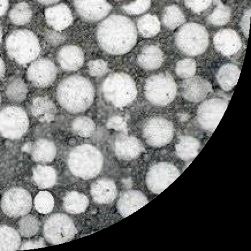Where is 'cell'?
<instances>
[{"instance_id": "6da1fadb", "label": "cell", "mask_w": 251, "mask_h": 251, "mask_svg": "<svg viewBox=\"0 0 251 251\" xmlns=\"http://www.w3.org/2000/svg\"><path fill=\"white\" fill-rule=\"evenodd\" d=\"M96 34L100 48L113 55L127 53L137 41V30L134 23L121 15H112L104 19L99 25Z\"/></svg>"}, {"instance_id": "7a4b0ae2", "label": "cell", "mask_w": 251, "mask_h": 251, "mask_svg": "<svg viewBox=\"0 0 251 251\" xmlns=\"http://www.w3.org/2000/svg\"><path fill=\"white\" fill-rule=\"evenodd\" d=\"M56 96L58 103L71 113L84 112L93 104L95 91L88 78L75 75L66 77L59 82Z\"/></svg>"}, {"instance_id": "3957f363", "label": "cell", "mask_w": 251, "mask_h": 251, "mask_svg": "<svg viewBox=\"0 0 251 251\" xmlns=\"http://www.w3.org/2000/svg\"><path fill=\"white\" fill-rule=\"evenodd\" d=\"M103 154L97 148L90 144H82L71 151L68 164L71 173L82 179L97 176L103 166Z\"/></svg>"}, {"instance_id": "277c9868", "label": "cell", "mask_w": 251, "mask_h": 251, "mask_svg": "<svg viewBox=\"0 0 251 251\" xmlns=\"http://www.w3.org/2000/svg\"><path fill=\"white\" fill-rule=\"evenodd\" d=\"M102 94L105 100L115 107L123 108L130 104L137 95L136 84L130 75L116 72L103 82Z\"/></svg>"}, {"instance_id": "5b68a950", "label": "cell", "mask_w": 251, "mask_h": 251, "mask_svg": "<svg viewBox=\"0 0 251 251\" xmlns=\"http://www.w3.org/2000/svg\"><path fill=\"white\" fill-rule=\"evenodd\" d=\"M5 49L9 57L21 65L34 61L41 51L37 36L28 29H19L12 32L6 39Z\"/></svg>"}, {"instance_id": "8992f818", "label": "cell", "mask_w": 251, "mask_h": 251, "mask_svg": "<svg viewBox=\"0 0 251 251\" xmlns=\"http://www.w3.org/2000/svg\"><path fill=\"white\" fill-rule=\"evenodd\" d=\"M175 44L183 54L197 57L205 52L209 45L206 28L196 23L183 25L175 35Z\"/></svg>"}, {"instance_id": "52a82bcc", "label": "cell", "mask_w": 251, "mask_h": 251, "mask_svg": "<svg viewBox=\"0 0 251 251\" xmlns=\"http://www.w3.org/2000/svg\"><path fill=\"white\" fill-rule=\"evenodd\" d=\"M177 85L172 75L161 73L148 79L144 87L145 97L151 103L166 106L176 97Z\"/></svg>"}, {"instance_id": "ba28073f", "label": "cell", "mask_w": 251, "mask_h": 251, "mask_svg": "<svg viewBox=\"0 0 251 251\" xmlns=\"http://www.w3.org/2000/svg\"><path fill=\"white\" fill-rule=\"evenodd\" d=\"M29 124L27 112L22 107L10 105L0 111V134L6 139H21L27 133Z\"/></svg>"}, {"instance_id": "9c48e42d", "label": "cell", "mask_w": 251, "mask_h": 251, "mask_svg": "<svg viewBox=\"0 0 251 251\" xmlns=\"http://www.w3.org/2000/svg\"><path fill=\"white\" fill-rule=\"evenodd\" d=\"M44 234L46 240L53 245L69 242L77 234V229L71 218L64 214H52L44 225Z\"/></svg>"}, {"instance_id": "30bf717a", "label": "cell", "mask_w": 251, "mask_h": 251, "mask_svg": "<svg viewBox=\"0 0 251 251\" xmlns=\"http://www.w3.org/2000/svg\"><path fill=\"white\" fill-rule=\"evenodd\" d=\"M175 133L172 122L163 117H151L145 122L143 137L147 144L153 148L166 146L173 140Z\"/></svg>"}, {"instance_id": "8fae6325", "label": "cell", "mask_w": 251, "mask_h": 251, "mask_svg": "<svg viewBox=\"0 0 251 251\" xmlns=\"http://www.w3.org/2000/svg\"><path fill=\"white\" fill-rule=\"evenodd\" d=\"M179 170L174 164L160 162L149 170L146 177L147 187L151 193L160 194L179 177Z\"/></svg>"}, {"instance_id": "7c38bea8", "label": "cell", "mask_w": 251, "mask_h": 251, "mask_svg": "<svg viewBox=\"0 0 251 251\" xmlns=\"http://www.w3.org/2000/svg\"><path fill=\"white\" fill-rule=\"evenodd\" d=\"M228 105L225 99L211 98L204 100L197 112V120L204 130L210 133L216 129Z\"/></svg>"}, {"instance_id": "4fadbf2b", "label": "cell", "mask_w": 251, "mask_h": 251, "mask_svg": "<svg viewBox=\"0 0 251 251\" xmlns=\"http://www.w3.org/2000/svg\"><path fill=\"white\" fill-rule=\"evenodd\" d=\"M32 205V198L22 187H13L6 191L1 200V209L6 216L18 218L27 215Z\"/></svg>"}, {"instance_id": "5bb4252c", "label": "cell", "mask_w": 251, "mask_h": 251, "mask_svg": "<svg viewBox=\"0 0 251 251\" xmlns=\"http://www.w3.org/2000/svg\"><path fill=\"white\" fill-rule=\"evenodd\" d=\"M57 73V67L50 59L40 58L31 62L27 71V76L35 87L45 88L53 83Z\"/></svg>"}, {"instance_id": "9a60e30c", "label": "cell", "mask_w": 251, "mask_h": 251, "mask_svg": "<svg viewBox=\"0 0 251 251\" xmlns=\"http://www.w3.org/2000/svg\"><path fill=\"white\" fill-rule=\"evenodd\" d=\"M73 3L79 17L89 23L103 21L112 9L106 0H73Z\"/></svg>"}, {"instance_id": "2e32d148", "label": "cell", "mask_w": 251, "mask_h": 251, "mask_svg": "<svg viewBox=\"0 0 251 251\" xmlns=\"http://www.w3.org/2000/svg\"><path fill=\"white\" fill-rule=\"evenodd\" d=\"M180 92L185 100L197 103L205 100L212 92V87L206 79L194 75L181 82Z\"/></svg>"}, {"instance_id": "e0dca14e", "label": "cell", "mask_w": 251, "mask_h": 251, "mask_svg": "<svg viewBox=\"0 0 251 251\" xmlns=\"http://www.w3.org/2000/svg\"><path fill=\"white\" fill-rule=\"evenodd\" d=\"M216 50L225 57H232L240 50L242 39L238 33L232 29H221L213 39Z\"/></svg>"}, {"instance_id": "ac0fdd59", "label": "cell", "mask_w": 251, "mask_h": 251, "mask_svg": "<svg viewBox=\"0 0 251 251\" xmlns=\"http://www.w3.org/2000/svg\"><path fill=\"white\" fill-rule=\"evenodd\" d=\"M114 151L117 157L122 160H132L139 157L143 151V145L137 138L124 133L116 138Z\"/></svg>"}, {"instance_id": "d6986e66", "label": "cell", "mask_w": 251, "mask_h": 251, "mask_svg": "<svg viewBox=\"0 0 251 251\" xmlns=\"http://www.w3.org/2000/svg\"><path fill=\"white\" fill-rule=\"evenodd\" d=\"M45 16L50 27L57 31L67 29L74 21L71 9L65 4L55 5L46 9Z\"/></svg>"}, {"instance_id": "ffe728a7", "label": "cell", "mask_w": 251, "mask_h": 251, "mask_svg": "<svg viewBox=\"0 0 251 251\" xmlns=\"http://www.w3.org/2000/svg\"><path fill=\"white\" fill-rule=\"evenodd\" d=\"M57 58L59 65L65 72L78 71L85 62L83 51L75 45H67L61 48Z\"/></svg>"}, {"instance_id": "44dd1931", "label": "cell", "mask_w": 251, "mask_h": 251, "mask_svg": "<svg viewBox=\"0 0 251 251\" xmlns=\"http://www.w3.org/2000/svg\"><path fill=\"white\" fill-rule=\"evenodd\" d=\"M148 203L147 197L140 191L129 190L122 194L118 201V212L127 217Z\"/></svg>"}, {"instance_id": "7402d4cb", "label": "cell", "mask_w": 251, "mask_h": 251, "mask_svg": "<svg viewBox=\"0 0 251 251\" xmlns=\"http://www.w3.org/2000/svg\"><path fill=\"white\" fill-rule=\"evenodd\" d=\"M164 61V52L156 45L145 46L137 58L138 65L144 70L149 71H155L160 68Z\"/></svg>"}, {"instance_id": "603a6c76", "label": "cell", "mask_w": 251, "mask_h": 251, "mask_svg": "<svg viewBox=\"0 0 251 251\" xmlns=\"http://www.w3.org/2000/svg\"><path fill=\"white\" fill-rule=\"evenodd\" d=\"M91 194L96 202L99 204L110 203L116 199L118 190L113 180L103 178L92 184Z\"/></svg>"}, {"instance_id": "cb8c5ba5", "label": "cell", "mask_w": 251, "mask_h": 251, "mask_svg": "<svg viewBox=\"0 0 251 251\" xmlns=\"http://www.w3.org/2000/svg\"><path fill=\"white\" fill-rule=\"evenodd\" d=\"M29 110L35 118L42 122H50L54 120L57 107L50 99L46 97H38L32 99Z\"/></svg>"}, {"instance_id": "d4e9b609", "label": "cell", "mask_w": 251, "mask_h": 251, "mask_svg": "<svg viewBox=\"0 0 251 251\" xmlns=\"http://www.w3.org/2000/svg\"><path fill=\"white\" fill-rule=\"evenodd\" d=\"M57 147L53 142L46 139L36 141L32 145L31 156L36 163H51L57 156Z\"/></svg>"}, {"instance_id": "484cf974", "label": "cell", "mask_w": 251, "mask_h": 251, "mask_svg": "<svg viewBox=\"0 0 251 251\" xmlns=\"http://www.w3.org/2000/svg\"><path fill=\"white\" fill-rule=\"evenodd\" d=\"M240 72L239 68L236 65L227 64L222 66L216 76L220 87L226 91L232 90L239 80Z\"/></svg>"}, {"instance_id": "4316f807", "label": "cell", "mask_w": 251, "mask_h": 251, "mask_svg": "<svg viewBox=\"0 0 251 251\" xmlns=\"http://www.w3.org/2000/svg\"><path fill=\"white\" fill-rule=\"evenodd\" d=\"M201 147L200 141L197 138L188 135L180 137L176 145V152L181 160L188 161L196 157Z\"/></svg>"}, {"instance_id": "83f0119b", "label": "cell", "mask_w": 251, "mask_h": 251, "mask_svg": "<svg viewBox=\"0 0 251 251\" xmlns=\"http://www.w3.org/2000/svg\"><path fill=\"white\" fill-rule=\"evenodd\" d=\"M28 92L27 85L21 78L12 77L6 82L5 94L9 100L21 103L27 98Z\"/></svg>"}, {"instance_id": "f1b7e54d", "label": "cell", "mask_w": 251, "mask_h": 251, "mask_svg": "<svg viewBox=\"0 0 251 251\" xmlns=\"http://www.w3.org/2000/svg\"><path fill=\"white\" fill-rule=\"evenodd\" d=\"M32 176L36 186L42 188L53 187L57 181V174L54 168L44 165L35 167Z\"/></svg>"}, {"instance_id": "f546056e", "label": "cell", "mask_w": 251, "mask_h": 251, "mask_svg": "<svg viewBox=\"0 0 251 251\" xmlns=\"http://www.w3.org/2000/svg\"><path fill=\"white\" fill-rule=\"evenodd\" d=\"M89 204V200L84 194L72 191L66 195L64 199V207L68 213L77 214L84 212Z\"/></svg>"}, {"instance_id": "4dcf8cb0", "label": "cell", "mask_w": 251, "mask_h": 251, "mask_svg": "<svg viewBox=\"0 0 251 251\" xmlns=\"http://www.w3.org/2000/svg\"><path fill=\"white\" fill-rule=\"evenodd\" d=\"M21 246V236L17 231L8 226H0V251H17Z\"/></svg>"}, {"instance_id": "1f68e13d", "label": "cell", "mask_w": 251, "mask_h": 251, "mask_svg": "<svg viewBox=\"0 0 251 251\" xmlns=\"http://www.w3.org/2000/svg\"><path fill=\"white\" fill-rule=\"evenodd\" d=\"M137 28L140 34L144 38H152L159 33L160 22L156 16L148 14L138 19Z\"/></svg>"}, {"instance_id": "d6a6232c", "label": "cell", "mask_w": 251, "mask_h": 251, "mask_svg": "<svg viewBox=\"0 0 251 251\" xmlns=\"http://www.w3.org/2000/svg\"><path fill=\"white\" fill-rule=\"evenodd\" d=\"M185 22H186V16L179 6L176 5H170L165 8L163 22L167 28L176 29L183 25Z\"/></svg>"}, {"instance_id": "836d02e7", "label": "cell", "mask_w": 251, "mask_h": 251, "mask_svg": "<svg viewBox=\"0 0 251 251\" xmlns=\"http://www.w3.org/2000/svg\"><path fill=\"white\" fill-rule=\"evenodd\" d=\"M216 7L208 16L207 21L209 24L216 26L226 25L231 17V9L228 6L225 5L220 0H213Z\"/></svg>"}, {"instance_id": "e575fe53", "label": "cell", "mask_w": 251, "mask_h": 251, "mask_svg": "<svg viewBox=\"0 0 251 251\" xmlns=\"http://www.w3.org/2000/svg\"><path fill=\"white\" fill-rule=\"evenodd\" d=\"M32 16L31 6L22 2L16 4L9 13V18L13 24L23 25L30 22Z\"/></svg>"}, {"instance_id": "d590c367", "label": "cell", "mask_w": 251, "mask_h": 251, "mask_svg": "<svg viewBox=\"0 0 251 251\" xmlns=\"http://www.w3.org/2000/svg\"><path fill=\"white\" fill-rule=\"evenodd\" d=\"M72 128L75 134L81 137L88 138L94 133L96 125L91 118L80 117L73 121Z\"/></svg>"}, {"instance_id": "8d00e7d4", "label": "cell", "mask_w": 251, "mask_h": 251, "mask_svg": "<svg viewBox=\"0 0 251 251\" xmlns=\"http://www.w3.org/2000/svg\"><path fill=\"white\" fill-rule=\"evenodd\" d=\"M40 221L35 216L25 215L20 220L18 229L20 234L24 237H31L40 229Z\"/></svg>"}, {"instance_id": "74e56055", "label": "cell", "mask_w": 251, "mask_h": 251, "mask_svg": "<svg viewBox=\"0 0 251 251\" xmlns=\"http://www.w3.org/2000/svg\"><path fill=\"white\" fill-rule=\"evenodd\" d=\"M34 205L39 213L43 214H48L53 210L54 198L48 191H41L35 198Z\"/></svg>"}, {"instance_id": "f35d334b", "label": "cell", "mask_w": 251, "mask_h": 251, "mask_svg": "<svg viewBox=\"0 0 251 251\" xmlns=\"http://www.w3.org/2000/svg\"><path fill=\"white\" fill-rule=\"evenodd\" d=\"M176 74L178 77L186 79L194 76L197 71V64L194 59L185 58L181 59L176 65Z\"/></svg>"}, {"instance_id": "ab89813d", "label": "cell", "mask_w": 251, "mask_h": 251, "mask_svg": "<svg viewBox=\"0 0 251 251\" xmlns=\"http://www.w3.org/2000/svg\"><path fill=\"white\" fill-rule=\"evenodd\" d=\"M151 4V0H135L130 4L124 5L122 9L128 15L137 16L147 11Z\"/></svg>"}, {"instance_id": "60d3db41", "label": "cell", "mask_w": 251, "mask_h": 251, "mask_svg": "<svg viewBox=\"0 0 251 251\" xmlns=\"http://www.w3.org/2000/svg\"><path fill=\"white\" fill-rule=\"evenodd\" d=\"M88 71L92 76L100 77L104 76L108 72V65L103 59H94L88 63Z\"/></svg>"}, {"instance_id": "b9f144b4", "label": "cell", "mask_w": 251, "mask_h": 251, "mask_svg": "<svg viewBox=\"0 0 251 251\" xmlns=\"http://www.w3.org/2000/svg\"><path fill=\"white\" fill-rule=\"evenodd\" d=\"M184 2L188 9L196 14H200L209 8L213 0H184Z\"/></svg>"}, {"instance_id": "7bdbcfd3", "label": "cell", "mask_w": 251, "mask_h": 251, "mask_svg": "<svg viewBox=\"0 0 251 251\" xmlns=\"http://www.w3.org/2000/svg\"><path fill=\"white\" fill-rule=\"evenodd\" d=\"M107 127L115 130L126 133L127 125L124 118L119 116L112 117L107 122Z\"/></svg>"}, {"instance_id": "ee69618b", "label": "cell", "mask_w": 251, "mask_h": 251, "mask_svg": "<svg viewBox=\"0 0 251 251\" xmlns=\"http://www.w3.org/2000/svg\"><path fill=\"white\" fill-rule=\"evenodd\" d=\"M251 15V9H248L244 13L240 22L241 29H242L244 35L246 36L247 38H249V35Z\"/></svg>"}, {"instance_id": "f6af8a7d", "label": "cell", "mask_w": 251, "mask_h": 251, "mask_svg": "<svg viewBox=\"0 0 251 251\" xmlns=\"http://www.w3.org/2000/svg\"><path fill=\"white\" fill-rule=\"evenodd\" d=\"M45 243L43 239L27 241V242L21 244L20 250H25L39 249V248L45 247Z\"/></svg>"}, {"instance_id": "bcb514c9", "label": "cell", "mask_w": 251, "mask_h": 251, "mask_svg": "<svg viewBox=\"0 0 251 251\" xmlns=\"http://www.w3.org/2000/svg\"><path fill=\"white\" fill-rule=\"evenodd\" d=\"M56 31H50L46 35L48 42L52 45H58L61 44L64 40V36L59 33Z\"/></svg>"}, {"instance_id": "7dc6e473", "label": "cell", "mask_w": 251, "mask_h": 251, "mask_svg": "<svg viewBox=\"0 0 251 251\" xmlns=\"http://www.w3.org/2000/svg\"><path fill=\"white\" fill-rule=\"evenodd\" d=\"M8 8V0H0V18L5 14Z\"/></svg>"}, {"instance_id": "c3c4849f", "label": "cell", "mask_w": 251, "mask_h": 251, "mask_svg": "<svg viewBox=\"0 0 251 251\" xmlns=\"http://www.w3.org/2000/svg\"><path fill=\"white\" fill-rule=\"evenodd\" d=\"M5 65L1 56H0V79H1L5 73Z\"/></svg>"}, {"instance_id": "681fc988", "label": "cell", "mask_w": 251, "mask_h": 251, "mask_svg": "<svg viewBox=\"0 0 251 251\" xmlns=\"http://www.w3.org/2000/svg\"><path fill=\"white\" fill-rule=\"evenodd\" d=\"M36 1H37L41 4L48 5L56 4L60 0H36Z\"/></svg>"}, {"instance_id": "f907efd6", "label": "cell", "mask_w": 251, "mask_h": 251, "mask_svg": "<svg viewBox=\"0 0 251 251\" xmlns=\"http://www.w3.org/2000/svg\"><path fill=\"white\" fill-rule=\"evenodd\" d=\"M2 28L0 27V43L2 42Z\"/></svg>"}, {"instance_id": "816d5d0a", "label": "cell", "mask_w": 251, "mask_h": 251, "mask_svg": "<svg viewBox=\"0 0 251 251\" xmlns=\"http://www.w3.org/2000/svg\"><path fill=\"white\" fill-rule=\"evenodd\" d=\"M1 103H2V98H1V94H0V107H1Z\"/></svg>"}, {"instance_id": "f5cc1de1", "label": "cell", "mask_w": 251, "mask_h": 251, "mask_svg": "<svg viewBox=\"0 0 251 251\" xmlns=\"http://www.w3.org/2000/svg\"><path fill=\"white\" fill-rule=\"evenodd\" d=\"M113 1H124V0H113Z\"/></svg>"}]
</instances>
